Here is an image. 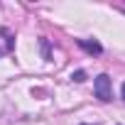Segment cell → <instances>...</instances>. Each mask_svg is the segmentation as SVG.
I'll list each match as a JSON object with an SVG mask.
<instances>
[{
  "instance_id": "1",
  "label": "cell",
  "mask_w": 125,
  "mask_h": 125,
  "mask_svg": "<svg viewBox=\"0 0 125 125\" xmlns=\"http://www.w3.org/2000/svg\"><path fill=\"white\" fill-rule=\"evenodd\" d=\"M93 91H96V98H101V101H110V98H113V91H110V76H108V74L96 76V81H93Z\"/></svg>"
},
{
  "instance_id": "2",
  "label": "cell",
  "mask_w": 125,
  "mask_h": 125,
  "mask_svg": "<svg viewBox=\"0 0 125 125\" xmlns=\"http://www.w3.org/2000/svg\"><path fill=\"white\" fill-rule=\"evenodd\" d=\"M79 44L86 49V52H91V54H101L103 52V47L98 44V42H88V39H79Z\"/></svg>"
},
{
  "instance_id": "3",
  "label": "cell",
  "mask_w": 125,
  "mask_h": 125,
  "mask_svg": "<svg viewBox=\"0 0 125 125\" xmlns=\"http://www.w3.org/2000/svg\"><path fill=\"white\" fill-rule=\"evenodd\" d=\"M71 79H74V81H86V71H74Z\"/></svg>"
},
{
  "instance_id": "4",
  "label": "cell",
  "mask_w": 125,
  "mask_h": 125,
  "mask_svg": "<svg viewBox=\"0 0 125 125\" xmlns=\"http://www.w3.org/2000/svg\"><path fill=\"white\" fill-rule=\"evenodd\" d=\"M123 98H125V83H123Z\"/></svg>"
}]
</instances>
